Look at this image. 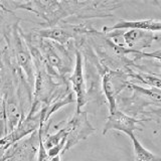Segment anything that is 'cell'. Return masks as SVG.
<instances>
[{
    "mask_svg": "<svg viewBox=\"0 0 161 161\" xmlns=\"http://www.w3.org/2000/svg\"><path fill=\"white\" fill-rule=\"evenodd\" d=\"M64 129L67 130V142H65L63 153L72 149L80 141L87 139L90 135L95 133V128L88 120V115L86 112L75 113Z\"/></svg>",
    "mask_w": 161,
    "mask_h": 161,
    "instance_id": "6da1fadb",
    "label": "cell"
},
{
    "mask_svg": "<svg viewBox=\"0 0 161 161\" xmlns=\"http://www.w3.org/2000/svg\"><path fill=\"white\" fill-rule=\"evenodd\" d=\"M13 40L12 49L14 57L16 58V63L26 74V78L29 83L33 82V69H32V58L29 53L27 47L21 37V33L18 32L17 24L13 26Z\"/></svg>",
    "mask_w": 161,
    "mask_h": 161,
    "instance_id": "7a4b0ae2",
    "label": "cell"
},
{
    "mask_svg": "<svg viewBox=\"0 0 161 161\" xmlns=\"http://www.w3.org/2000/svg\"><path fill=\"white\" fill-rule=\"evenodd\" d=\"M138 122H140L139 120L116 109L114 112L110 113L109 117L107 118V122L103 129V134L105 135L110 130L121 131L127 135L134 134V131L139 129L137 126Z\"/></svg>",
    "mask_w": 161,
    "mask_h": 161,
    "instance_id": "3957f363",
    "label": "cell"
},
{
    "mask_svg": "<svg viewBox=\"0 0 161 161\" xmlns=\"http://www.w3.org/2000/svg\"><path fill=\"white\" fill-rule=\"evenodd\" d=\"M75 67L74 73L70 77V80L73 84V89L77 96V113L80 112L84 106L88 102L87 97V87H86L84 69H83V57L80 52L75 53Z\"/></svg>",
    "mask_w": 161,
    "mask_h": 161,
    "instance_id": "277c9868",
    "label": "cell"
},
{
    "mask_svg": "<svg viewBox=\"0 0 161 161\" xmlns=\"http://www.w3.org/2000/svg\"><path fill=\"white\" fill-rule=\"evenodd\" d=\"M161 28V21L159 19H143V20H125L121 19L113 26L104 27L103 31L112 32L119 31L121 29H137L144 30V31H155L159 33Z\"/></svg>",
    "mask_w": 161,
    "mask_h": 161,
    "instance_id": "5b68a950",
    "label": "cell"
},
{
    "mask_svg": "<svg viewBox=\"0 0 161 161\" xmlns=\"http://www.w3.org/2000/svg\"><path fill=\"white\" fill-rule=\"evenodd\" d=\"M157 37V35L150 31L137 29H130L127 32L122 33L124 44L130 47L129 49L135 50V52H138V49L150 47L153 40Z\"/></svg>",
    "mask_w": 161,
    "mask_h": 161,
    "instance_id": "8992f818",
    "label": "cell"
},
{
    "mask_svg": "<svg viewBox=\"0 0 161 161\" xmlns=\"http://www.w3.org/2000/svg\"><path fill=\"white\" fill-rule=\"evenodd\" d=\"M42 48L45 58H47V63L54 68L60 74L65 72L67 68L64 64V50H62V47H59L58 43L53 42H43Z\"/></svg>",
    "mask_w": 161,
    "mask_h": 161,
    "instance_id": "52a82bcc",
    "label": "cell"
},
{
    "mask_svg": "<svg viewBox=\"0 0 161 161\" xmlns=\"http://www.w3.org/2000/svg\"><path fill=\"white\" fill-rule=\"evenodd\" d=\"M36 33L42 38H48L53 39V42H58L60 44L67 43L69 40L73 37V35L70 34L68 30H65L63 27L58 26H52L44 29H38L36 30Z\"/></svg>",
    "mask_w": 161,
    "mask_h": 161,
    "instance_id": "ba28073f",
    "label": "cell"
},
{
    "mask_svg": "<svg viewBox=\"0 0 161 161\" xmlns=\"http://www.w3.org/2000/svg\"><path fill=\"white\" fill-rule=\"evenodd\" d=\"M129 136L133 142L135 161H161V158L159 156L152 153L148 149H146L144 146L139 142V140L135 137L134 134H131Z\"/></svg>",
    "mask_w": 161,
    "mask_h": 161,
    "instance_id": "9c48e42d",
    "label": "cell"
},
{
    "mask_svg": "<svg viewBox=\"0 0 161 161\" xmlns=\"http://www.w3.org/2000/svg\"><path fill=\"white\" fill-rule=\"evenodd\" d=\"M19 18L16 17L13 11L4 7L0 1V34L7 32L10 28V24H18Z\"/></svg>",
    "mask_w": 161,
    "mask_h": 161,
    "instance_id": "30bf717a",
    "label": "cell"
},
{
    "mask_svg": "<svg viewBox=\"0 0 161 161\" xmlns=\"http://www.w3.org/2000/svg\"><path fill=\"white\" fill-rule=\"evenodd\" d=\"M113 75L112 73H107L105 74L103 78V88L106 97H107L109 101V108H110V113L114 112L117 109L116 106V100H115V89H114V84H113Z\"/></svg>",
    "mask_w": 161,
    "mask_h": 161,
    "instance_id": "8fae6325",
    "label": "cell"
},
{
    "mask_svg": "<svg viewBox=\"0 0 161 161\" xmlns=\"http://www.w3.org/2000/svg\"><path fill=\"white\" fill-rule=\"evenodd\" d=\"M67 136H68V132H67V130H65L64 128L60 129L58 132H57L55 134L47 135V138H45L44 142L42 141L44 149L45 150H49V149L53 148L54 146H57L64 138H67Z\"/></svg>",
    "mask_w": 161,
    "mask_h": 161,
    "instance_id": "7c38bea8",
    "label": "cell"
},
{
    "mask_svg": "<svg viewBox=\"0 0 161 161\" xmlns=\"http://www.w3.org/2000/svg\"><path fill=\"white\" fill-rule=\"evenodd\" d=\"M42 127L39 128V154H38V159L37 161H45L48 160V155L47 153V150L44 149L43 144H42Z\"/></svg>",
    "mask_w": 161,
    "mask_h": 161,
    "instance_id": "4fadbf2b",
    "label": "cell"
},
{
    "mask_svg": "<svg viewBox=\"0 0 161 161\" xmlns=\"http://www.w3.org/2000/svg\"><path fill=\"white\" fill-rule=\"evenodd\" d=\"M49 161H60V156H59V155L54 156V157L50 158V160H49Z\"/></svg>",
    "mask_w": 161,
    "mask_h": 161,
    "instance_id": "5bb4252c",
    "label": "cell"
}]
</instances>
